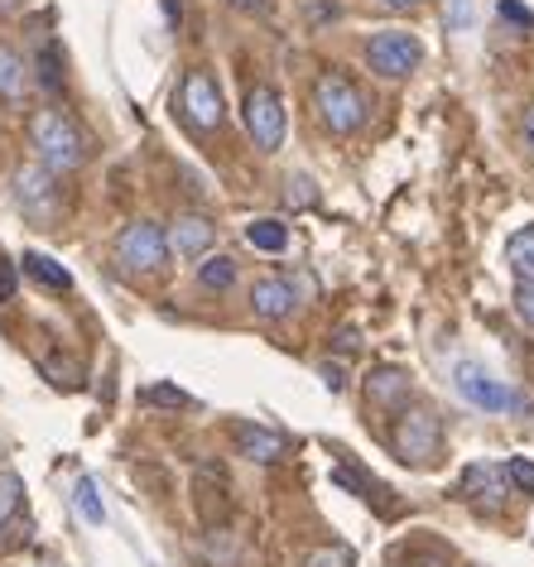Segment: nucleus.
<instances>
[{
	"label": "nucleus",
	"instance_id": "obj_1",
	"mask_svg": "<svg viewBox=\"0 0 534 567\" xmlns=\"http://www.w3.org/2000/svg\"><path fill=\"white\" fill-rule=\"evenodd\" d=\"M30 145L53 178H63V174H73V168L88 164V135H82L78 121L59 106H39L30 116Z\"/></svg>",
	"mask_w": 534,
	"mask_h": 567
},
{
	"label": "nucleus",
	"instance_id": "obj_2",
	"mask_svg": "<svg viewBox=\"0 0 534 567\" xmlns=\"http://www.w3.org/2000/svg\"><path fill=\"white\" fill-rule=\"evenodd\" d=\"M314 111H318L322 131L357 135L361 125H367V116H371V102H367V92H361L347 73L328 68V73H318V82H314Z\"/></svg>",
	"mask_w": 534,
	"mask_h": 567
},
{
	"label": "nucleus",
	"instance_id": "obj_3",
	"mask_svg": "<svg viewBox=\"0 0 534 567\" xmlns=\"http://www.w3.org/2000/svg\"><path fill=\"white\" fill-rule=\"evenodd\" d=\"M111 260H116V269L125 279H150L160 275V269L168 265V240H164V226L160 221H125L116 240H111Z\"/></svg>",
	"mask_w": 534,
	"mask_h": 567
},
{
	"label": "nucleus",
	"instance_id": "obj_4",
	"mask_svg": "<svg viewBox=\"0 0 534 567\" xmlns=\"http://www.w3.org/2000/svg\"><path fill=\"white\" fill-rule=\"evenodd\" d=\"M390 447L404 466H433L443 452V429L429 404H400L390 423Z\"/></svg>",
	"mask_w": 534,
	"mask_h": 567
},
{
	"label": "nucleus",
	"instance_id": "obj_5",
	"mask_svg": "<svg viewBox=\"0 0 534 567\" xmlns=\"http://www.w3.org/2000/svg\"><path fill=\"white\" fill-rule=\"evenodd\" d=\"M178 116H184L198 135H213L227 125V102H222V87L207 68H188L184 87H178Z\"/></svg>",
	"mask_w": 534,
	"mask_h": 567
},
{
	"label": "nucleus",
	"instance_id": "obj_6",
	"mask_svg": "<svg viewBox=\"0 0 534 567\" xmlns=\"http://www.w3.org/2000/svg\"><path fill=\"white\" fill-rule=\"evenodd\" d=\"M246 131L256 140L260 154H275L285 145L289 116H285V96H279L275 82H256V87L246 92Z\"/></svg>",
	"mask_w": 534,
	"mask_h": 567
},
{
	"label": "nucleus",
	"instance_id": "obj_7",
	"mask_svg": "<svg viewBox=\"0 0 534 567\" xmlns=\"http://www.w3.org/2000/svg\"><path fill=\"white\" fill-rule=\"evenodd\" d=\"M16 207H20L34 226H53V221H59V212H63V188H59V178H53L44 164H24L20 174H16Z\"/></svg>",
	"mask_w": 534,
	"mask_h": 567
},
{
	"label": "nucleus",
	"instance_id": "obj_8",
	"mask_svg": "<svg viewBox=\"0 0 534 567\" xmlns=\"http://www.w3.org/2000/svg\"><path fill=\"white\" fill-rule=\"evenodd\" d=\"M419 63H424V44H419L414 34H404V30H386V34L367 39V68H371L376 78L400 82V78H410Z\"/></svg>",
	"mask_w": 534,
	"mask_h": 567
},
{
	"label": "nucleus",
	"instance_id": "obj_9",
	"mask_svg": "<svg viewBox=\"0 0 534 567\" xmlns=\"http://www.w3.org/2000/svg\"><path fill=\"white\" fill-rule=\"evenodd\" d=\"M453 385H458L462 400L476 404V409H486V414H511V409H530L511 385H501V380L491 375V371H482L476 361H458Z\"/></svg>",
	"mask_w": 534,
	"mask_h": 567
},
{
	"label": "nucleus",
	"instance_id": "obj_10",
	"mask_svg": "<svg viewBox=\"0 0 534 567\" xmlns=\"http://www.w3.org/2000/svg\"><path fill=\"white\" fill-rule=\"evenodd\" d=\"M505 491H511V481H505V466H496V462H472L468 472L458 476V495L472 509H482V515H501Z\"/></svg>",
	"mask_w": 534,
	"mask_h": 567
},
{
	"label": "nucleus",
	"instance_id": "obj_11",
	"mask_svg": "<svg viewBox=\"0 0 534 567\" xmlns=\"http://www.w3.org/2000/svg\"><path fill=\"white\" fill-rule=\"evenodd\" d=\"M168 255H178V260H203L207 250L217 246V221L203 217V212H178L174 221H168Z\"/></svg>",
	"mask_w": 534,
	"mask_h": 567
},
{
	"label": "nucleus",
	"instance_id": "obj_12",
	"mask_svg": "<svg viewBox=\"0 0 534 567\" xmlns=\"http://www.w3.org/2000/svg\"><path fill=\"white\" fill-rule=\"evenodd\" d=\"M227 433H232V447L242 452V457L265 462V466H270V462H285V452H289V437H285V433L260 429V423H250V419H232Z\"/></svg>",
	"mask_w": 534,
	"mask_h": 567
},
{
	"label": "nucleus",
	"instance_id": "obj_13",
	"mask_svg": "<svg viewBox=\"0 0 534 567\" xmlns=\"http://www.w3.org/2000/svg\"><path fill=\"white\" fill-rule=\"evenodd\" d=\"M294 308H299V293L285 275H260L250 284V313L265 318V322H285Z\"/></svg>",
	"mask_w": 534,
	"mask_h": 567
},
{
	"label": "nucleus",
	"instance_id": "obj_14",
	"mask_svg": "<svg viewBox=\"0 0 534 567\" xmlns=\"http://www.w3.org/2000/svg\"><path fill=\"white\" fill-rule=\"evenodd\" d=\"M30 63L20 59V49L16 44H6L0 39V102L6 106H20L24 96H30Z\"/></svg>",
	"mask_w": 534,
	"mask_h": 567
},
{
	"label": "nucleus",
	"instance_id": "obj_15",
	"mask_svg": "<svg viewBox=\"0 0 534 567\" xmlns=\"http://www.w3.org/2000/svg\"><path fill=\"white\" fill-rule=\"evenodd\" d=\"M367 400L396 414L400 404H410V375H404L400 365H381L376 375H367Z\"/></svg>",
	"mask_w": 534,
	"mask_h": 567
},
{
	"label": "nucleus",
	"instance_id": "obj_16",
	"mask_svg": "<svg viewBox=\"0 0 534 567\" xmlns=\"http://www.w3.org/2000/svg\"><path fill=\"white\" fill-rule=\"evenodd\" d=\"M20 265H24V275H30L34 284H44V289H53V293L73 289V275H68L63 265H53L49 255H39V250H24V255H20Z\"/></svg>",
	"mask_w": 534,
	"mask_h": 567
},
{
	"label": "nucleus",
	"instance_id": "obj_17",
	"mask_svg": "<svg viewBox=\"0 0 534 567\" xmlns=\"http://www.w3.org/2000/svg\"><path fill=\"white\" fill-rule=\"evenodd\" d=\"M505 260H511L515 284H534V226H520V231L505 240Z\"/></svg>",
	"mask_w": 534,
	"mask_h": 567
},
{
	"label": "nucleus",
	"instance_id": "obj_18",
	"mask_svg": "<svg viewBox=\"0 0 534 567\" xmlns=\"http://www.w3.org/2000/svg\"><path fill=\"white\" fill-rule=\"evenodd\" d=\"M30 78H39V87H44L49 96H59V92H63V49L53 44V39H49L44 49H39V59H34V68H30Z\"/></svg>",
	"mask_w": 534,
	"mask_h": 567
},
{
	"label": "nucleus",
	"instance_id": "obj_19",
	"mask_svg": "<svg viewBox=\"0 0 534 567\" xmlns=\"http://www.w3.org/2000/svg\"><path fill=\"white\" fill-rule=\"evenodd\" d=\"M198 284L207 293H227L236 284V260L232 255H203L198 260Z\"/></svg>",
	"mask_w": 534,
	"mask_h": 567
},
{
	"label": "nucleus",
	"instance_id": "obj_20",
	"mask_svg": "<svg viewBox=\"0 0 534 567\" xmlns=\"http://www.w3.org/2000/svg\"><path fill=\"white\" fill-rule=\"evenodd\" d=\"M73 505H78V515H82V519L96 524V529L106 524V505H102V491H96V481H92V476H82V481H78Z\"/></svg>",
	"mask_w": 534,
	"mask_h": 567
},
{
	"label": "nucleus",
	"instance_id": "obj_21",
	"mask_svg": "<svg viewBox=\"0 0 534 567\" xmlns=\"http://www.w3.org/2000/svg\"><path fill=\"white\" fill-rule=\"evenodd\" d=\"M246 240L256 250H270V255H279L289 246V231H285V221H250L246 226Z\"/></svg>",
	"mask_w": 534,
	"mask_h": 567
},
{
	"label": "nucleus",
	"instance_id": "obj_22",
	"mask_svg": "<svg viewBox=\"0 0 534 567\" xmlns=\"http://www.w3.org/2000/svg\"><path fill=\"white\" fill-rule=\"evenodd\" d=\"M20 505H24V481L16 472H0V529L20 515Z\"/></svg>",
	"mask_w": 534,
	"mask_h": 567
},
{
	"label": "nucleus",
	"instance_id": "obj_23",
	"mask_svg": "<svg viewBox=\"0 0 534 567\" xmlns=\"http://www.w3.org/2000/svg\"><path fill=\"white\" fill-rule=\"evenodd\" d=\"M44 375L59 390H82V371H78V361H68V357H49L44 361Z\"/></svg>",
	"mask_w": 534,
	"mask_h": 567
},
{
	"label": "nucleus",
	"instance_id": "obj_24",
	"mask_svg": "<svg viewBox=\"0 0 534 567\" xmlns=\"http://www.w3.org/2000/svg\"><path fill=\"white\" fill-rule=\"evenodd\" d=\"M140 404H160V409H184V404H188V394L178 390V385H150V390H140Z\"/></svg>",
	"mask_w": 534,
	"mask_h": 567
},
{
	"label": "nucleus",
	"instance_id": "obj_25",
	"mask_svg": "<svg viewBox=\"0 0 534 567\" xmlns=\"http://www.w3.org/2000/svg\"><path fill=\"white\" fill-rule=\"evenodd\" d=\"M304 567H351V553L342 544H328V548H314L304 558Z\"/></svg>",
	"mask_w": 534,
	"mask_h": 567
},
{
	"label": "nucleus",
	"instance_id": "obj_26",
	"mask_svg": "<svg viewBox=\"0 0 534 567\" xmlns=\"http://www.w3.org/2000/svg\"><path fill=\"white\" fill-rule=\"evenodd\" d=\"M285 183H289V188H285V203H289V207H314V203H318L314 178H304V174H299V178H285Z\"/></svg>",
	"mask_w": 534,
	"mask_h": 567
},
{
	"label": "nucleus",
	"instance_id": "obj_27",
	"mask_svg": "<svg viewBox=\"0 0 534 567\" xmlns=\"http://www.w3.org/2000/svg\"><path fill=\"white\" fill-rule=\"evenodd\" d=\"M505 481H511V491H534V462L525 457H515V462H505Z\"/></svg>",
	"mask_w": 534,
	"mask_h": 567
},
{
	"label": "nucleus",
	"instance_id": "obj_28",
	"mask_svg": "<svg viewBox=\"0 0 534 567\" xmlns=\"http://www.w3.org/2000/svg\"><path fill=\"white\" fill-rule=\"evenodd\" d=\"M515 313L534 328V284H515Z\"/></svg>",
	"mask_w": 534,
	"mask_h": 567
},
{
	"label": "nucleus",
	"instance_id": "obj_29",
	"mask_svg": "<svg viewBox=\"0 0 534 567\" xmlns=\"http://www.w3.org/2000/svg\"><path fill=\"white\" fill-rule=\"evenodd\" d=\"M501 20L520 24V30H530V24H534V16H530L525 6H520V0H501Z\"/></svg>",
	"mask_w": 534,
	"mask_h": 567
},
{
	"label": "nucleus",
	"instance_id": "obj_30",
	"mask_svg": "<svg viewBox=\"0 0 534 567\" xmlns=\"http://www.w3.org/2000/svg\"><path fill=\"white\" fill-rule=\"evenodd\" d=\"M318 375H322V385H328L332 394H342V390H347V371H342V365L322 361V371H318Z\"/></svg>",
	"mask_w": 534,
	"mask_h": 567
},
{
	"label": "nucleus",
	"instance_id": "obj_31",
	"mask_svg": "<svg viewBox=\"0 0 534 567\" xmlns=\"http://www.w3.org/2000/svg\"><path fill=\"white\" fill-rule=\"evenodd\" d=\"M10 299H16V265L0 255V303H10Z\"/></svg>",
	"mask_w": 534,
	"mask_h": 567
},
{
	"label": "nucleus",
	"instance_id": "obj_32",
	"mask_svg": "<svg viewBox=\"0 0 534 567\" xmlns=\"http://www.w3.org/2000/svg\"><path fill=\"white\" fill-rule=\"evenodd\" d=\"M332 481L337 486H347V491H357V495H367V481L351 472V466H332Z\"/></svg>",
	"mask_w": 534,
	"mask_h": 567
},
{
	"label": "nucleus",
	"instance_id": "obj_33",
	"mask_svg": "<svg viewBox=\"0 0 534 567\" xmlns=\"http://www.w3.org/2000/svg\"><path fill=\"white\" fill-rule=\"evenodd\" d=\"M448 10H453V30H468V24H472V6H468V0H448Z\"/></svg>",
	"mask_w": 534,
	"mask_h": 567
},
{
	"label": "nucleus",
	"instance_id": "obj_34",
	"mask_svg": "<svg viewBox=\"0 0 534 567\" xmlns=\"http://www.w3.org/2000/svg\"><path fill=\"white\" fill-rule=\"evenodd\" d=\"M227 6H236V10H246V16H256V10H270L275 0H227Z\"/></svg>",
	"mask_w": 534,
	"mask_h": 567
},
{
	"label": "nucleus",
	"instance_id": "obj_35",
	"mask_svg": "<svg viewBox=\"0 0 534 567\" xmlns=\"http://www.w3.org/2000/svg\"><path fill=\"white\" fill-rule=\"evenodd\" d=\"M337 347H342V351H357V328H342V332H337Z\"/></svg>",
	"mask_w": 534,
	"mask_h": 567
},
{
	"label": "nucleus",
	"instance_id": "obj_36",
	"mask_svg": "<svg viewBox=\"0 0 534 567\" xmlns=\"http://www.w3.org/2000/svg\"><path fill=\"white\" fill-rule=\"evenodd\" d=\"M381 6H386V10H419L424 0H381Z\"/></svg>",
	"mask_w": 534,
	"mask_h": 567
},
{
	"label": "nucleus",
	"instance_id": "obj_37",
	"mask_svg": "<svg viewBox=\"0 0 534 567\" xmlns=\"http://www.w3.org/2000/svg\"><path fill=\"white\" fill-rule=\"evenodd\" d=\"M525 145H530V154H534V106L525 111Z\"/></svg>",
	"mask_w": 534,
	"mask_h": 567
}]
</instances>
